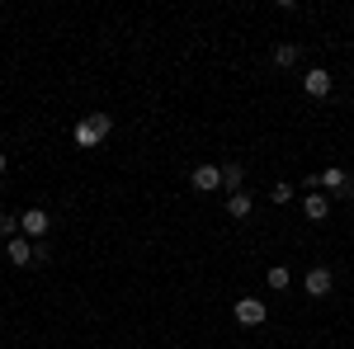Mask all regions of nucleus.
I'll list each match as a JSON object with an SVG mask.
<instances>
[{
	"instance_id": "1",
	"label": "nucleus",
	"mask_w": 354,
	"mask_h": 349,
	"mask_svg": "<svg viewBox=\"0 0 354 349\" xmlns=\"http://www.w3.org/2000/svg\"><path fill=\"white\" fill-rule=\"evenodd\" d=\"M109 133H113V118H109V113H85L71 137H76V147H85V151H90V147H100Z\"/></svg>"
},
{
	"instance_id": "2",
	"label": "nucleus",
	"mask_w": 354,
	"mask_h": 349,
	"mask_svg": "<svg viewBox=\"0 0 354 349\" xmlns=\"http://www.w3.org/2000/svg\"><path fill=\"white\" fill-rule=\"evenodd\" d=\"M53 232V217L43 213V208H28L24 217H19V236H33V241H43Z\"/></svg>"
},
{
	"instance_id": "3",
	"label": "nucleus",
	"mask_w": 354,
	"mask_h": 349,
	"mask_svg": "<svg viewBox=\"0 0 354 349\" xmlns=\"http://www.w3.org/2000/svg\"><path fill=\"white\" fill-rule=\"evenodd\" d=\"M232 317H236L241 326H265L270 312H265V302H260V297H241V302L232 307Z\"/></svg>"
},
{
	"instance_id": "4",
	"label": "nucleus",
	"mask_w": 354,
	"mask_h": 349,
	"mask_svg": "<svg viewBox=\"0 0 354 349\" xmlns=\"http://www.w3.org/2000/svg\"><path fill=\"white\" fill-rule=\"evenodd\" d=\"M302 288H307L312 297H326L330 288H335V274H330L326 265H312V269H307V279H302Z\"/></svg>"
},
{
	"instance_id": "5",
	"label": "nucleus",
	"mask_w": 354,
	"mask_h": 349,
	"mask_svg": "<svg viewBox=\"0 0 354 349\" xmlns=\"http://www.w3.org/2000/svg\"><path fill=\"white\" fill-rule=\"evenodd\" d=\"M330 71H322V66H312V71H307V76H302V90H307V95H312V100H326L330 95Z\"/></svg>"
},
{
	"instance_id": "6",
	"label": "nucleus",
	"mask_w": 354,
	"mask_h": 349,
	"mask_svg": "<svg viewBox=\"0 0 354 349\" xmlns=\"http://www.w3.org/2000/svg\"><path fill=\"white\" fill-rule=\"evenodd\" d=\"M189 185L198 189V194H213V189H222V165H198L189 175Z\"/></svg>"
},
{
	"instance_id": "7",
	"label": "nucleus",
	"mask_w": 354,
	"mask_h": 349,
	"mask_svg": "<svg viewBox=\"0 0 354 349\" xmlns=\"http://www.w3.org/2000/svg\"><path fill=\"white\" fill-rule=\"evenodd\" d=\"M317 180H322V189H330L335 198H345V194H354V189H350V175H345L340 165H330V170H322Z\"/></svg>"
},
{
	"instance_id": "8",
	"label": "nucleus",
	"mask_w": 354,
	"mask_h": 349,
	"mask_svg": "<svg viewBox=\"0 0 354 349\" xmlns=\"http://www.w3.org/2000/svg\"><path fill=\"white\" fill-rule=\"evenodd\" d=\"M5 255H10V265H33V241L28 236H15V241H5Z\"/></svg>"
},
{
	"instance_id": "9",
	"label": "nucleus",
	"mask_w": 354,
	"mask_h": 349,
	"mask_svg": "<svg viewBox=\"0 0 354 349\" xmlns=\"http://www.w3.org/2000/svg\"><path fill=\"white\" fill-rule=\"evenodd\" d=\"M227 213L236 217V222H245V217L255 213V198H250L245 189H241V194H227Z\"/></svg>"
},
{
	"instance_id": "10",
	"label": "nucleus",
	"mask_w": 354,
	"mask_h": 349,
	"mask_svg": "<svg viewBox=\"0 0 354 349\" xmlns=\"http://www.w3.org/2000/svg\"><path fill=\"white\" fill-rule=\"evenodd\" d=\"M302 213L312 217V222H326V213H330V198H326V194H307V198H302Z\"/></svg>"
},
{
	"instance_id": "11",
	"label": "nucleus",
	"mask_w": 354,
	"mask_h": 349,
	"mask_svg": "<svg viewBox=\"0 0 354 349\" xmlns=\"http://www.w3.org/2000/svg\"><path fill=\"white\" fill-rule=\"evenodd\" d=\"M222 189L241 194V165H236V161H227V165H222Z\"/></svg>"
},
{
	"instance_id": "12",
	"label": "nucleus",
	"mask_w": 354,
	"mask_h": 349,
	"mask_svg": "<svg viewBox=\"0 0 354 349\" xmlns=\"http://www.w3.org/2000/svg\"><path fill=\"white\" fill-rule=\"evenodd\" d=\"M265 279H270V288H274V293H283V288L293 283V274H288V269H283V265H274L270 274H265Z\"/></svg>"
},
{
	"instance_id": "13",
	"label": "nucleus",
	"mask_w": 354,
	"mask_h": 349,
	"mask_svg": "<svg viewBox=\"0 0 354 349\" xmlns=\"http://www.w3.org/2000/svg\"><path fill=\"white\" fill-rule=\"evenodd\" d=\"M293 62H298V48L293 43H279L274 48V66H293Z\"/></svg>"
},
{
	"instance_id": "14",
	"label": "nucleus",
	"mask_w": 354,
	"mask_h": 349,
	"mask_svg": "<svg viewBox=\"0 0 354 349\" xmlns=\"http://www.w3.org/2000/svg\"><path fill=\"white\" fill-rule=\"evenodd\" d=\"M0 236H5V241H15V236H19V222H15L10 213H0Z\"/></svg>"
},
{
	"instance_id": "15",
	"label": "nucleus",
	"mask_w": 354,
	"mask_h": 349,
	"mask_svg": "<svg viewBox=\"0 0 354 349\" xmlns=\"http://www.w3.org/2000/svg\"><path fill=\"white\" fill-rule=\"evenodd\" d=\"M270 203H293V185H274L270 189Z\"/></svg>"
},
{
	"instance_id": "16",
	"label": "nucleus",
	"mask_w": 354,
	"mask_h": 349,
	"mask_svg": "<svg viewBox=\"0 0 354 349\" xmlns=\"http://www.w3.org/2000/svg\"><path fill=\"white\" fill-rule=\"evenodd\" d=\"M0 175H5V151H0Z\"/></svg>"
}]
</instances>
